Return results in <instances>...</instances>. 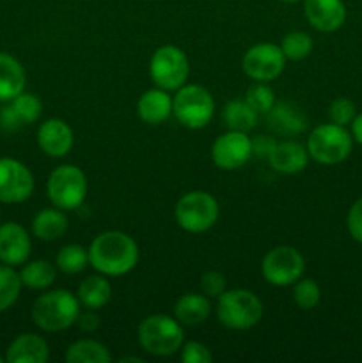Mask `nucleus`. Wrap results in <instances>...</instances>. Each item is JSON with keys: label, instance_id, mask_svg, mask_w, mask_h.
<instances>
[{"label": "nucleus", "instance_id": "f257e3e1", "mask_svg": "<svg viewBox=\"0 0 362 363\" xmlns=\"http://www.w3.org/2000/svg\"><path fill=\"white\" fill-rule=\"evenodd\" d=\"M89 264L105 277H123L138 262V247L131 236L121 230H106L92 240Z\"/></svg>", "mask_w": 362, "mask_h": 363}, {"label": "nucleus", "instance_id": "f03ea898", "mask_svg": "<svg viewBox=\"0 0 362 363\" xmlns=\"http://www.w3.org/2000/svg\"><path fill=\"white\" fill-rule=\"evenodd\" d=\"M80 301L66 289L48 291L32 305V321L43 332H62L77 323Z\"/></svg>", "mask_w": 362, "mask_h": 363}, {"label": "nucleus", "instance_id": "7ed1b4c3", "mask_svg": "<svg viewBox=\"0 0 362 363\" xmlns=\"http://www.w3.org/2000/svg\"><path fill=\"white\" fill-rule=\"evenodd\" d=\"M183 325L176 318L155 314L138 325V344L153 357H170L183 346Z\"/></svg>", "mask_w": 362, "mask_h": 363}, {"label": "nucleus", "instance_id": "20e7f679", "mask_svg": "<svg viewBox=\"0 0 362 363\" xmlns=\"http://www.w3.org/2000/svg\"><path fill=\"white\" fill-rule=\"evenodd\" d=\"M216 303V318L229 330H251L261 321L263 303L252 291H224Z\"/></svg>", "mask_w": 362, "mask_h": 363}, {"label": "nucleus", "instance_id": "39448f33", "mask_svg": "<svg viewBox=\"0 0 362 363\" xmlns=\"http://www.w3.org/2000/svg\"><path fill=\"white\" fill-rule=\"evenodd\" d=\"M353 137L339 124H319L307 138V151L314 162L322 165H337L351 155Z\"/></svg>", "mask_w": 362, "mask_h": 363}, {"label": "nucleus", "instance_id": "423d86ee", "mask_svg": "<svg viewBox=\"0 0 362 363\" xmlns=\"http://www.w3.org/2000/svg\"><path fill=\"white\" fill-rule=\"evenodd\" d=\"M174 216L177 225L187 233H206L219 220V202L208 191H188L177 201Z\"/></svg>", "mask_w": 362, "mask_h": 363}, {"label": "nucleus", "instance_id": "0eeeda50", "mask_svg": "<svg viewBox=\"0 0 362 363\" xmlns=\"http://www.w3.org/2000/svg\"><path fill=\"white\" fill-rule=\"evenodd\" d=\"M172 113L185 128L201 130L213 119L215 101L202 85H181L172 98Z\"/></svg>", "mask_w": 362, "mask_h": 363}, {"label": "nucleus", "instance_id": "6e6552de", "mask_svg": "<svg viewBox=\"0 0 362 363\" xmlns=\"http://www.w3.org/2000/svg\"><path fill=\"white\" fill-rule=\"evenodd\" d=\"M46 195L55 208L73 211L80 208L87 195L85 174L75 165H60L52 170L46 183Z\"/></svg>", "mask_w": 362, "mask_h": 363}, {"label": "nucleus", "instance_id": "1a4fd4ad", "mask_svg": "<svg viewBox=\"0 0 362 363\" xmlns=\"http://www.w3.org/2000/svg\"><path fill=\"white\" fill-rule=\"evenodd\" d=\"M188 71L187 55L174 45L160 46L149 60V77L163 91H177L187 82Z\"/></svg>", "mask_w": 362, "mask_h": 363}, {"label": "nucleus", "instance_id": "9d476101", "mask_svg": "<svg viewBox=\"0 0 362 363\" xmlns=\"http://www.w3.org/2000/svg\"><path fill=\"white\" fill-rule=\"evenodd\" d=\"M305 272L304 255L293 247H275L263 257L261 275L277 287L293 286Z\"/></svg>", "mask_w": 362, "mask_h": 363}, {"label": "nucleus", "instance_id": "9b49d317", "mask_svg": "<svg viewBox=\"0 0 362 363\" xmlns=\"http://www.w3.org/2000/svg\"><path fill=\"white\" fill-rule=\"evenodd\" d=\"M34 194V176L20 160L0 158V202L20 204Z\"/></svg>", "mask_w": 362, "mask_h": 363}, {"label": "nucleus", "instance_id": "f8f14e48", "mask_svg": "<svg viewBox=\"0 0 362 363\" xmlns=\"http://www.w3.org/2000/svg\"><path fill=\"white\" fill-rule=\"evenodd\" d=\"M286 64L280 46L273 43H259L245 52L241 66L245 74L256 82H270L280 77Z\"/></svg>", "mask_w": 362, "mask_h": 363}, {"label": "nucleus", "instance_id": "ddd939ff", "mask_svg": "<svg viewBox=\"0 0 362 363\" xmlns=\"http://www.w3.org/2000/svg\"><path fill=\"white\" fill-rule=\"evenodd\" d=\"M252 156V140L243 131L229 130L220 135L212 149V158L219 169L236 170L243 167Z\"/></svg>", "mask_w": 362, "mask_h": 363}, {"label": "nucleus", "instance_id": "4468645a", "mask_svg": "<svg viewBox=\"0 0 362 363\" xmlns=\"http://www.w3.org/2000/svg\"><path fill=\"white\" fill-rule=\"evenodd\" d=\"M32 241L25 227L16 222L0 223V262L7 266H21L28 261Z\"/></svg>", "mask_w": 362, "mask_h": 363}, {"label": "nucleus", "instance_id": "2eb2a0df", "mask_svg": "<svg viewBox=\"0 0 362 363\" xmlns=\"http://www.w3.org/2000/svg\"><path fill=\"white\" fill-rule=\"evenodd\" d=\"M304 14L319 32H336L346 20L343 0H304Z\"/></svg>", "mask_w": 362, "mask_h": 363}, {"label": "nucleus", "instance_id": "dca6fc26", "mask_svg": "<svg viewBox=\"0 0 362 363\" xmlns=\"http://www.w3.org/2000/svg\"><path fill=\"white\" fill-rule=\"evenodd\" d=\"M38 145L46 156L62 158L73 147V130L62 119H48L39 126Z\"/></svg>", "mask_w": 362, "mask_h": 363}, {"label": "nucleus", "instance_id": "f3484780", "mask_svg": "<svg viewBox=\"0 0 362 363\" xmlns=\"http://www.w3.org/2000/svg\"><path fill=\"white\" fill-rule=\"evenodd\" d=\"M50 357L46 340L38 333H21L9 344L7 363H45Z\"/></svg>", "mask_w": 362, "mask_h": 363}, {"label": "nucleus", "instance_id": "a211bd4d", "mask_svg": "<svg viewBox=\"0 0 362 363\" xmlns=\"http://www.w3.org/2000/svg\"><path fill=\"white\" fill-rule=\"evenodd\" d=\"M266 116H268L270 130L284 137L300 135L307 128V119L304 113L290 101H275Z\"/></svg>", "mask_w": 362, "mask_h": 363}, {"label": "nucleus", "instance_id": "6ab92c4d", "mask_svg": "<svg viewBox=\"0 0 362 363\" xmlns=\"http://www.w3.org/2000/svg\"><path fill=\"white\" fill-rule=\"evenodd\" d=\"M268 162L273 170L280 174H298L307 167L309 151L307 147L295 140L277 142L275 149L268 156Z\"/></svg>", "mask_w": 362, "mask_h": 363}, {"label": "nucleus", "instance_id": "aec40b11", "mask_svg": "<svg viewBox=\"0 0 362 363\" xmlns=\"http://www.w3.org/2000/svg\"><path fill=\"white\" fill-rule=\"evenodd\" d=\"M170 113H172V98L169 96V91H163L160 87L149 89L138 98L137 116L146 124L156 126V124L165 123Z\"/></svg>", "mask_w": 362, "mask_h": 363}, {"label": "nucleus", "instance_id": "412c9836", "mask_svg": "<svg viewBox=\"0 0 362 363\" xmlns=\"http://www.w3.org/2000/svg\"><path fill=\"white\" fill-rule=\"evenodd\" d=\"M27 74L16 57L0 52V101H11L25 91Z\"/></svg>", "mask_w": 362, "mask_h": 363}, {"label": "nucleus", "instance_id": "4be33fe9", "mask_svg": "<svg viewBox=\"0 0 362 363\" xmlns=\"http://www.w3.org/2000/svg\"><path fill=\"white\" fill-rule=\"evenodd\" d=\"M212 314L209 298L204 294L188 293L174 305V318L183 326H199Z\"/></svg>", "mask_w": 362, "mask_h": 363}, {"label": "nucleus", "instance_id": "5701e85b", "mask_svg": "<svg viewBox=\"0 0 362 363\" xmlns=\"http://www.w3.org/2000/svg\"><path fill=\"white\" fill-rule=\"evenodd\" d=\"M78 301L84 305L85 308H92V311H99L105 307L112 298V286L109 280L103 275H92L82 280L78 286Z\"/></svg>", "mask_w": 362, "mask_h": 363}, {"label": "nucleus", "instance_id": "b1692460", "mask_svg": "<svg viewBox=\"0 0 362 363\" xmlns=\"http://www.w3.org/2000/svg\"><path fill=\"white\" fill-rule=\"evenodd\" d=\"M67 230V218L62 209H43L32 220V233L41 241H55Z\"/></svg>", "mask_w": 362, "mask_h": 363}, {"label": "nucleus", "instance_id": "393cba45", "mask_svg": "<svg viewBox=\"0 0 362 363\" xmlns=\"http://www.w3.org/2000/svg\"><path fill=\"white\" fill-rule=\"evenodd\" d=\"M259 113L245 99H233L224 106L222 119L226 126L233 131L248 133L258 124Z\"/></svg>", "mask_w": 362, "mask_h": 363}, {"label": "nucleus", "instance_id": "a878e982", "mask_svg": "<svg viewBox=\"0 0 362 363\" xmlns=\"http://www.w3.org/2000/svg\"><path fill=\"white\" fill-rule=\"evenodd\" d=\"M20 279L21 284L28 289H46L55 282L57 272L52 262L38 259V261L25 262L20 272Z\"/></svg>", "mask_w": 362, "mask_h": 363}, {"label": "nucleus", "instance_id": "bb28decb", "mask_svg": "<svg viewBox=\"0 0 362 363\" xmlns=\"http://www.w3.org/2000/svg\"><path fill=\"white\" fill-rule=\"evenodd\" d=\"M64 358L70 363H109L112 360L109 350L102 342L91 339L77 340L71 344Z\"/></svg>", "mask_w": 362, "mask_h": 363}, {"label": "nucleus", "instance_id": "cd10ccee", "mask_svg": "<svg viewBox=\"0 0 362 363\" xmlns=\"http://www.w3.org/2000/svg\"><path fill=\"white\" fill-rule=\"evenodd\" d=\"M20 273L14 272L13 266L0 264V312H6L18 301L21 293Z\"/></svg>", "mask_w": 362, "mask_h": 363}, {"label": "nucleus", "instance_id": "c85d7f7f", "mask_svg": "<svg viewBox=\"0 0 362 363\" xmlns=\"http://www.w3.org/2000/svg\"><path fill=\"white\" fill-rule=\"evenodd\" d=\"M55 264L66 275H77L87 268L89 250H85L80 245H66L57 252Z\"/></svg>", "mask_w": 362, "mask_h": 363}, {"label": "nucleus", "instance_id": "c756f323", "mask_svg": "<svg viewBox=\"0 0 362 363\" xmlns=\"http://www.w3.org/2000/svg\"><path fill=\"white\" fill-rule=\"evenodd\" d=\"M280 50H283L284 57L290 60H302L305 57L311 55L312 52V39L307 32L295 30L284 35L283 43H280Z\"/></svg>", "mask_w": 362, "mask_h": 363}, {"label": "nucleus", "instance_id": "7c9ffc66", "mask_svg": "<svg viewBox=\"0 0 362 363\" xmlns=\"http://www.w3.org/2000/svg\"><path fill=\"white\" fill-rule=\"evenodd\" d=\"M11 106H13L14 113H16L23 126L25 124H34L41 117L43 112V105L38 96L25 91L18 94L14 99H11Z\"/></svg>", "mask_w": 362, "mask_h": 363}, {"label": "nucleus", "instance_id": "2f4dec72", "mask_svg": "<svg viewBox=\"0 0 362 363\" xmlns=\"http://www.w3.org/2000/svg\"><path fill=\"white\" fill-rule=\"evenodd\" d=\"M293 301L302 311H312L322 300V289L312 279H298L293 284Z\"/></svg>", "mask_w": 362, "mask_h": 363}, {"label": "nucleus", "instance_id": "473e14b6", "mask_svg": "<svg viewBox=\"0 0 362 363\" xmlns=\"http://www.w3.org/2000/svg\"><path fill=\"white\" fill-rule=\"evenodd\" d=\"M245 101L252 106L258 113H268L270 108L275 103V94H273L272 87L266 85V82H258L252 85L245 94Z\"/></svg>", "mask_w": 362, "mask_h": 363}, {"label": "nucleus", "instance_id": "72a5a7b5", "mask_svg": "<svg viewBox=\"0 0 362 363\" xmlns=\"http://www.w3.org/2000/svg\"><path fill=\"white\" fill-rule=\"evenodd\" d=\"M357 116V106L351 99L348 98H337L330 103L329 106V119L330 123L339 124V126L346 128L351 124V121Z\"/></svg>", "mask_w": 362, "mask_h": 363}, {"label": "nucleus", "instance_id": "f704fd0d", "mask_svg": "<svg viewBox=\"0 0 362 363\" xmlns=\"http://www.w3.org/2000/svg\"><path fill=\"white\" fill-rule=\"evenodd\" d=\"M181 362L183 363H209L213 360V354L208 346L202 342L190 340L185 346H181Z\"/></svg>", "mask_w": 362, "mask_h": 363}, {"label": "nucleus", "instance_id": "c9c22d12", "mask_svg": "<svg viewBox=\"0 0 362 363\" xmlns=\"http://www.w3.org/2000/svg\"><path fill=\"white\" fill-rule=\"evenodd\" d=\"M226 277L220 272H206L201 277V291L208 298H219L226 291Z\"/></svg>", "mask_w": 362, "mask_h": 363}, {"label": "nucleus", "instance_id": "e433bc0d", "mask_svg": "<svg viewBox=\"0 0 362 363\" xmlns=\"http://www.w3.org/2000/svg\"><path fill=\"white\" fill-rule=\"evenodd\" d=\"M346 227L350 236L362 245V197L351 204L346 216Z\"/></svg>", "mask_w": 362, "mask_h": 363}, {"label": "nucleus", "instance_id": "4c0bfd02", "mask_svg": "<svg viewBox=\"0 0 362 363\" xmlns=\"http://www.w3.org/2000/svg\"><path fill=\"white\" fill-rule=\"evenodd\" d=\"M251 140L252 156H258V158H268L277 145V140L273 137H270V135H258V137L251 138Z\"/></svg>", "mask_w": 362, "mask_h": 363}, {"label": "nucleus", "instance_id": "58836bf2", "mask_svg": "<svg viewBox=\"0 0 362 363\" xmlns=\"http://www.w3.org/2000/svg\"><path fill=\"white\" fill-rule=\"evenodd\" d=\"M75 325H77L82 332L91 333V332H96V330H98L99 318H98V314L92 311V308H87L85 312L80 311V314H78L77 323H75Z\"/></svg>", "mask_w": 362, "mask_h": 363}, {"label": "nucleus", "instance_id": "ea45409f", "mask_svg": "<svg viewBox=\"0 0 362 363\" xmlns=\"http://www.w3.org/2000/svg\"><path fill=\"white\" fill-rule=\"evenodd\" d=\"M23 124L20 123V119H18V116L14 113L13 106L7 105L6 108L0 110V128L6 131H16L18 128H21Z\"/></svg>", "mask_w": 362, "mask_h": 363}, {"label": "nucleus", "instance_id": "a19ab883", "mask_svg": "<svg viewBox=\"0 0 362 363\" xmlns=\"http://www.w3.org/2000/svg\"><path fill=\"white\" fill-rule=\"evenodd\" d=\"M351 137L357 144L362 145V113H357L355 119L351 121Z\"/></svg>", "mask_w": 362, "mask_h": 363}, {"label": "nucleus", "instance_id": "79ce46f5", "mask_svg": "<svg viewBox=\"0 0 362 363\" xmlns=\"http://www.w3.org/2000/svg\"><path fill=\"white\" fill-rule=\"evenodd\" d=\"M119 362H137V363H142V358H138V357H123L121 358Z\"/></svg>", "mask_w": 362, "mask_h": 363}, {"label": "nucleus", "instance_id": "37998d69", "mask_svg": "<svg viewBox=\"0 0 362 363\" xmlns=\"http://www.w3.org/2000/svg\"><path fill=\"white\" fill-rule=\"evenodd\" d=\"M279 2H286V4H293V2H300V0H279Z\"/></svg>", "mask_w": 362, "mask_h": 363}, {"label": "nucleus", "instance_id": "c03bdc74", "mask_svg": "<svg viewBox=\"0 0 362 363\" xmlns=\"http://www.w3.org/2000/svg\"><path fill=\"white\" fill-rule=\"evenodd\" d=\"M4 360H6V358H2V357H0V363H4Z\"/></svg>", "mask_w": 362, "mask_h": 363}]
</instances>
